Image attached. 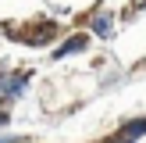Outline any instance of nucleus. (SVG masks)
<instances>
[{"instance_id":"obj_4","label":"nucleus","mask_w":146,"mask_h":143,"mask_svg":"<svg viewBox=\"0 0 146 143\" xmlns=\"http://www.w3.org/2000/svg\"><path fill=\"white\" fill-rule=\"evenodd\" d=\"M0 143H18V140H14V136H0Z\"/></svg>"},{"instance_id":"obj_2","label":"nucleus","mask_w":146,"mask_h":143,"mask_svg":"<svg viewBox=\"0 0 146 143\" xmlns=\"http://www.w3.org/2000/svg\"><path fill=\"white\" fill-rule=\"evenodd\" d=\"M93 32H100V36H111V14H107V11L93 14Z\"/></svg>"},{"instance_id":"obj_3","label":"nucleus","mask_w":146,"mask_h":143,"mask_svg":"<svg viewBox=\"0 0 146 143\" xmlns=\"http://www.w3.org/2000/svg\"><path fill=\"white\" fill-rule=\"evenodd\" d=\"M71 50H86V36H75L71 43H64L61 50H57V57H64V54H71Z\"/></svg>"},{"instance_id":"obj_1","label":"nucleus","mask_w":146,"mask_h":143,"mask_svg":"<svg viewBox=\"0 0 146 143\" xmlns=\"http://www.w3.org/2000/svg\"><path fill=\"white\" fill-rule=\"evenodd\" d=\"M21 90H25V79H14V75H0V100H18Z\"/></svg>"}]
</instances>
